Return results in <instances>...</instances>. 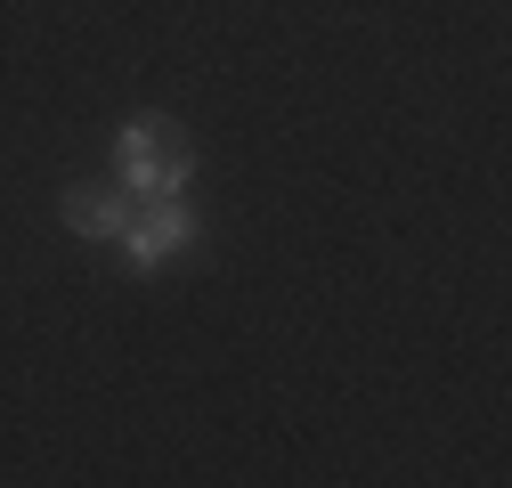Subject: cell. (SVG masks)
Masks as SVG:
<instances>
[{
    "label": "cell",
    "mask_w": 512,
    "mask_h": 488,
    "mask_svg": "<svg viewBox=\"0 0 512 488\" xmlns=\"http://www.w3.org/2000/svg\"><path fill=\"white\" fill-rule=\"evenodd\" d=\"M131 212H139V196H131V188H66V228H74V236L114 244L122 228H131Z\"/></svg>",
    "instance_id": "obj_3"
},
{
    "label": "cell",
    "mask_w": 512,
    "mask_h": 488,
    "mask_svg": "<svg viewBox=\"0 0 512 488\" xmlns=\"http://www.w3.org/2000/svg\"><path fill=\"white\" fill-rule=\"evenodd\" d=\"M187 179H196V147L171 114H131L114 131V188L155 204V196H187Z\"/></svg>",
    "instance_id": "obj_1"
},
{
    "label": "cell",
    "mask_w": 512,
    "mask_h": 488,
    "mask_svg": "<svg viewBox=\"0 0 512 488\" xmlns=\"http://www.w3.org/2000/svg\"><path fill=\"white\" fill-rule=\"evenodd\" d=\"M196 236H204V220L187 212V196H155V204L131 212V228H122L114 244L131 253V269H163V261H179Z\"/></svg>",
    "instance_id": "obj_2"
}]
</instances>
